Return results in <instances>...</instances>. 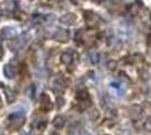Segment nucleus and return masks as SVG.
Instances as JSON below:
<instances>
[{"mask_svg":"<svg viewBox=\"0 0 151 135\" xmlns=\"http://www.w3.org/2000/svg\"><path fill=\"white\" fill-rule=\"evenodd\" d=\"M7 92V99H8V101H14L15 100V98H16V95H15V92L13 91V90H7L6 91Z\"/></svg>","mask_w":151,"mask_h":135,"instance_id":"nucleus-3","label":"nucleus"},{"mask_svg":"<svg viewBox=\"0 0 151 135\" xmlns=\"http://www.w3.org/2000/svg\"><path fill=\"white\" fill-rule=\"evenodd\" d=\"M0 35L3 37V38H9V37H13L16 35V29L14 27H6L3 28L1 32H0Z\"/></svg>","mask_w":151,"mask_h":135,"instance_id":"nucleus-1","label":"nucleus"},{"mask_svg":"<svg viewBox=\"0 0 151 135\" xmlns=\"http://www.w3.org/2000/svg\"><path fill=\"white\" fill-rule=\"evenodd\" d=\"M0 106H1V99H0Z\"/></svg>","mask_w":151,"mask_h":135,"instance_id":"nucleus-7","label":"nucleus"},{"mask_svg":"<svg viewBox=\"0 0 151 135\" xmlns=\"http://www.w3.org/2000/svg\"><path fill=\"white\" fill-rule=\"evenodd\" d=\"M32 1H33V0H32Z\"/></svg>","mask_w":151,"mask_h":135,"instance_id":"nucleus-8","label":"nucleus"},{"mask_svg":"<svg viewBox=\"0 0 151 135\" xmlns=\"http://www.w3.org/2000/svg\"><path fill=\"white\" fill-rule=\"evenodd\" d=\"M2 55H3V51H2V47L0 45V58H2Z\"/></svg>","mask_w":151,"mask_h":135,"instance_id":"nucleus-6","label":"nucleus"},{"mask_svg":"<svg viewBox=\"0 0 151 135\" xmlns=\"http://www.w3.org/2000/svg\"><path fill=\"white\" fill-rule=\"evenodd\" d=\"M54 126H57V127H61V126H63V124H65V122H63V119L61 118V117H57L55 119H54Z\"/></svg>","mask_w":151,"mask_h":135,"instance_id":"nucleus-4","label":"nucleus"},{"mask_svg":"<svg viewBox=\"0 0 151 135\" xmlns=\"http://www.w3.org/2000/svg\"><path fill=\"white\" fill-rule=\"evenodd\" d=\"M3 74H5L6 78L13 79L15 77V70H14V68L11 67V66H9V64L5 66V68H3Z\"/></svg>","mask_w":151,"mask_h":135,"instance_id":"nucleus-2","label":"nucleus"},{"mask_svg":"<svg viewBox=\"0 0 151 135\" xmlns=\"http://www.w3.org/2000/svg\"><path fill=\"white\" fill-rule=\"evenodd\" d=\"M62 61L65 62V64H69V63L71 62V56H70L69 54H67V53H65V54L62 55Z\"/></svg>","mask_w":151,"mask_h":135,"instance_id":"nucleus-5","label":"nucleus"}]
</instances>
